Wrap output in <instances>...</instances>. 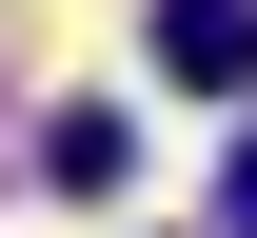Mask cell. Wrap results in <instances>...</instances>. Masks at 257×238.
Instances as JSON below:
<instances>
[{"label": "cell", "mask_w": 257, "mask_h": 238, "mask_svg": "<svg viewBox=\"0 0 257 238\" xmlns=\"http://www.w3.org/2000/svg\"><path fill=\"white\" fill-rule=\"evenodd\" d=\"M159 60L198 100H257V0H159Z\"/></svg>", "instance_id": "obj_1"}, {"label": "cell", "mask_w": 257, "mask_h": 238, "mask_svg": "<svg viewBox=\"0 0 257 238\" xmlns=\"http://www.w3.org/2000/svg\"><path fill=\"white\" fill-rule=\"evenodd\" d=\"M119 159H139L119 100H60V119H40V179H60V199H119Z\"/></svg>", "instance_id": "obj_2"}, {"label": "cell", "mask_w": 257, "mask_h": 238, "mask_svg": "<svg viewBox=\"0 0 257 238\" xmlns=\"http://www.w3.org/2000/svg\"><path fill=\"white\" fill-rule=\"evenodd\" d=\"M218 238H257V139H237V159H218Z\"/></svg>", "instance_id": "obj_3"}]
</instances>
